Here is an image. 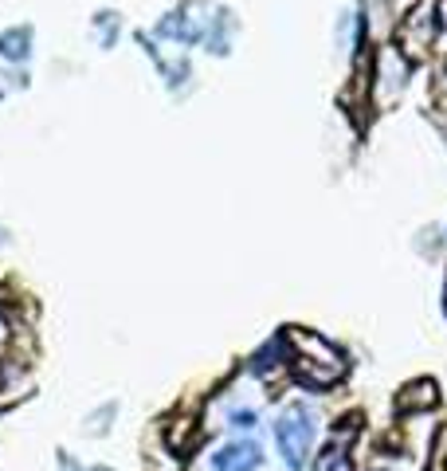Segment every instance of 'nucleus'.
Instances as JSON below:
<instances>
[{
	"instance_id": "1",
	"label": "nucleus",
	"mask_w": 447,
	"mask_h": 471,
	"mask_svg": "<svg viewBox=\"0 0 447 471\" xmlns=\"http://www.w3.org/2000/svg\"><path fill=\"white\" fill-rule=\"evenodd\" d=\"M290 346L299 350L294 353V373L302 377L306 385H334L341 370H346V361H341V353L329 346V341H322L318 334H306V330H290Z\"/></svg>"
},
{
	"instance_id": "2",
	"label": "nucleus",
	"mask_w": 447,
	"mask_h": 471,
	"mask_svg": "<svg viewBox=\"0 0 447 471\" xmlns=\"http://www.w3.org/2000/svg\"><path fill=\"white\" fill-rule=\"evenodd\" d=\"M275 444H279V452H282V459H287L290 471L306 467L310 447H314V412L306 405H290L275 420Z\"/></svg>"
},
{
	"instance_id": "3",
	"label": "nucleus",
	"mask_w": 447,
	"mask_h": 471,
	"mask_svg": "<svg viewBox=\"0 0 447 471\" xmlns=\"http://www.w3.org/2000/svg\"><path fill=\"white\" fill-rule=\"evenodd\" d=\"M263 464V452L252 440H232L212 456V471H255Z\"/></svg>"
},
{
	"instance_id": "4",
	"label": "nucleus",
	"mask_w": 447,
	"mask_h": 471,
	"mask_svg": "<svg viewBox=\"0 0 447 471\" xmlns=\"http://www.w3.org/2000/svg\"><path fill=\"white\" fill-rule=\"evenodd\" d=\"M432 405H435V381H412V385H404V393L396 397L400 412H423Z\"/></svg>"
},
{
	"instance_id": "5",
	"label": "nucleus",
	"mask_w": 447,
	"mask_h": 471,
	"mask_svg": "<svg viewBox=\"0 0 447 471\" xmlns=\"http://www.w3.org/2000/svg\"><path fill=\"white\" fill-rule=\"evenodd\" d=\"M314 471H353V459L346 452V444H329L326 452L314 459Z\"/></svg>"
},
{
	"instance_id": "6",
	"label": "nucleus",
	"mask_w": 447,
	"mask_h": 471,
	"mask_svg": "<svg viewBox=\"0 0 447 471\" xmlns=\"http://www.w3.org/2000/svg\"><path fill=\"white\" fill-rule=\"evenodd\" d=\"M193 436H196V420H193V417H176V420H173V428H169V444L176 447V452H185V447L193 444Z\"/></svg>"
},
{
	"instance_id": "7",
	"label": "nucleus",
	"mask_w": 447,
	"mask_h": 471,
	"mask_svg": "<svg viewBox=\"0 0 447 471\" xmlns=\"http://www.w3.org/2000/svg\"><path fill=\"white\" fill-rule=\"evenodd\" d=\"M432 471H447V424L432 440Z\"/></svg>"
},
{
	"instance_id": "8",
	"label": "nucleus",
	"mask_w": 447,
	"mask_h": 471,
	"mask_svg": "<svg viewBox=\"0 0 447 471\" xmlns=\"http://www.w3.org/2000/svg\"><path fill=\"white\" fill-rule=\"evenodd\" d=\"M232 424H235V428H255V412L252 409H235L232 412Z\"/></svg>"
}]
</instances>
